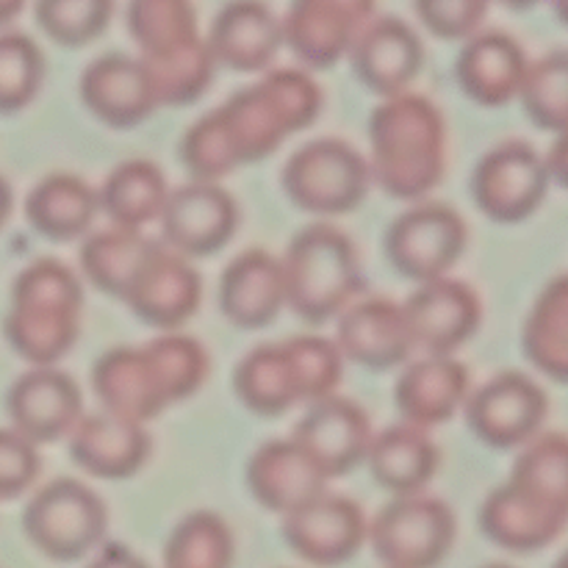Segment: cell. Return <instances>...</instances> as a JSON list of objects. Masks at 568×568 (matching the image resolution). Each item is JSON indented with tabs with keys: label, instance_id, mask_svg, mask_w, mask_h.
I'll return each instance as SVG.
<instances>
[{
	"label": "cell",
	"instance_id": "1",
	"mask_svg": "<svg viewBox=\"0 0 568 568\" xmlns=\"http://www.w3.org/2000/svg\"><path fill=\"white\" fill-rule=\"evenodd\" d=\"M320 111L322 89L308 72L266 70L261 81L233 92L189 128L181 159L194 181L220 183L236 166L266 159L288 136L314 125Z\"/></svg>",
	"mask_w": 568,
	"mask_h": 568
},
{
	"label": "cell",
	"instance_id": "2",
	"mask_svg": "<svg viewBox=\"0 0 568 568\" xmlns=\"http://www.w3.org/2000/svg\"><path fill=\"white\" fill-rule=\"evenodd\" d=\"M209 353L186 333H161L139 347H114L98 358L92 386L105 414L144 425L170 405L194 397L209 377Z\"/></svg>",
	"mask_w": 568,
	"mask_h": 568
},
{
	"label": "cell",
	"instance_id": "3",
	"mask_svg": "<svg viewBox=\"0 0 568 568\" xmlns=\"http://www.w3.org/2000/svg\"><path fill=\"white\" fill-rule=\"evenodd\" d=\"M372 183L394 200L422 203L447 172V122L430 98L416 92L381 100L369 116Z\"/></svg>",
	"mask_w": 568,
	"mask_h": 568
},
{
	"label": "cell",
	"instance_id": "4",
	"mask_svg": "<svg viewBox=\"0 0 568 568\" xmlns=\"http://www.w3.org/2000/svg\"><path fill=\"white\" fill-rule=\"evenodd\" d=\"M83 288L55 258L33 261L11 288L3 333L11 349L33 366H55L81 336Z\"/></svg>",
	"mask_w": 568,
	"mask_h": 568
},
{
	"label": "cell",
	"instance_id": "5",
	"mask_svg": "<svg viewBox=\"0 0 568 568\" xmlns=\"http://www.w3.org/2000/svg\"><path fill=\"white\" fill-rule=\"evenodd\" d=\"M283 261L286 308L308 325L338 320L364 292L358 250L353 239L331 222L303 227Z\"/></svg>",
	"mask_w": 568,
	"mask_h": 568
},
{
	"label": "cell",
	"instance_id": "6",
	"mask_svg": "<svg viewBox=\"0 0 568 568\" xmlns=\"http://www.w3.org/2000/svg\"><path fill=\"white\" fill-rule=\"evenodd\" d=\"M109 510L103 499L72 477H59L39 488L26 505L22 530L50 560L75 564L103 544Z\"/></svg>",
	"mask_w": 568,
	"mask_h": 568
},
{
	"label": "cell",
	"instance_id": "7",
	"mask_svg": "<svg viewBox=\"0 0 568 568\" xmlns=\"http://www.w3.org/2000/svg\"><path fill=\"white\" fill-rule=\"evenodd\" d=\"M283 192L314 216H342L364 203L372 186L369 164L342 139H314L283 166Z\"/></svg>",
	"mask_w": 568,
	"mask_h": 568
},
{
	"label": "cell",
	"instance_id": "8",
	"mask_svg": "<svg viewBox=\"0 0 568 568\" xmlns=\"http://www.w3.org/2000/svg\"><path fill=\"white\" fill-rule=\"evenodd\" d=\"M455 514L427 494L394 497L372 519L366 541L386 568H436L455 544Z\"/></svg>",
	"mask_w": 568,
	"mask_h": 568
},
{
	"label": "cell",
	"instance_id": "9",
	"mask_svg": "<svg viewBox=\"0 0 568 568\" xmlns=\"http://www.w3.org/2000/svg\"><path fill=\"white\" fill-rule=\"evenodd\" d=\"M469 227L453 205L422 200L386 231V255L399 275L416 283L447 277L466 253Z\"/></svg>",
	"mask_w": 568,
	"mask_h": 568
},
{
	"label": "cell",
	"instance_id": "10",
	"mask_svg": "<svg viewBox=\"0 0 568 568\" xmlns=\"http://www.w3.org/2000/svg\"><path fill=\"white\" fill-rule=\"evenodd\" d=\"M549 183L552 181L544 155L530 142L510 139L477 161L471 197L491 222L516 225L541 209Z\"/></svg>",
	"mask_w": 568,
	"mask_h": 568
},
{
	"label": "cell",
	"instance_id": "11",
	"mask_svg": "<svg viewBox=\"0 0 568 568\" xmlns=\"http://www.w3.org/2000/svg\"><path fill=\"white\" fill-rule=\"evenodd\" d=\"M466 422L483 444L494 449H516L541 433L549 414L547 392L521 372H503L469 394Z\"/></svg>",
	"mask_w": 568,
	"mask_h": 568
},
{
	"label": "cell",
	"instance_id": "12",
	"mask_svg": "<svg viewBox=\"0 0 568 568\" xmlns=\"http://www.w3.org/2000/svg\"><path fill=\"white\" fill-rule=\"evenodd\" d=\"M164 247L183 258H205L225 247L239 231V205L220 183L192 181L172 189L161 214Z\"/></svg>",
	"mask_w": 568,
	"mask_h": 568
},
{
	"label": "cell",
	"instance_id": "13",
	"mask_svg": "<svg viewBox=\"0 0 568 568\" xmlns=\"http://www.w3.org/2000/svg\"><path fill=\"white\" fill-rule=\"evenodd\" d=\"M369 521L358 503L342 494H320L283 516V541L311 566L333 568L353 560L366 544Z\"/></svg>",
	"mask_w": 568,
	"mask_h": 568
},
{
	"label": "cell",
	"instance_id": "14",
	"mask_svg": "<svg viewBox=\"0 0 568 568\" xmlns=\"http://www.w3.org/2000/svg\"><path fill=\"white\" fill-rule=\"evenodd\" d=\"M375 6L377 0H292L283 17V44L311 70L338 64L375 17Z\"/></svg>",
	"mask_w": 568,
	"mask_h": 568
},
{
	"label": "cell",
	"instance_id": "15",
	"mask_svg": "<svg viewBox=\"0 0 568 568\" xmlns=\"http://www.w3.org/2000/svg\"><path fill=\"white\" fill-rule=\"evenodd\" d=\"M414 349L425 355H455L477 333L483 320L480 297L464 281L438 277L416 286L403 303Z\"/></svg>",
	"mask_w": 568,
	"mask_h": 568
},
{
	"label": "cell",
	"instance_id": "16",
	"mask_svg": "<svg viewBox=\"0 0 568 568\" xmlns=\"http://www.w3.org/2000/svg\"><path fill=\"white\" fill-rule=\"evenodd\" d=\"M122 303L148 325L175 333L197 314L203 303V277L192 261L159 242Z\"/></svg>",
	"mask_w": 568,
	"mask_h": 568
},
{
	"label": "cell",
	"instance_id": "17",
	"mask_svg": "<svg viewBox=\"0 0 568 568\" xmlns=\"http://www.w3.org/2000/svg\"><path fill=\"white\" fill-rule=\"evenodd\" d=\"M11 430L31 444H53L67 438L83 416L81 388L55 366H33L17 377L6 397Z\"/></svg>",
	"mask_w": 568,
	"mask_h": 568
},
{
	"label": "cell",
	"instance_id": "18",
	"mask_svg": "<svg viewBox=\"0 0 568 568\" xmlns=\"http://www.w3.org/2000/svg\"><path fill=\"white\" fill-rule=\"evenodd\" d=\"M349 61L358 81L386 100L410 92L425 64V44L403 17L375 14L355 39Z\"/></svg>",
	"mask_w": 568,
	"mask_h": 568
},
{
	"label": "cell",
	"instance_id": "19",
	"mask_svg": "<svg viewBox=\"0 0 568 568\" xmlns=\"http://www.w3.org/2000/svg\"><path fill=\"white\" fill-rule=\"evenodd\" d=\"M81 100L100 122L116 131L142 125L161 109L144 61L116 50L89 61L81 72Z\"/></svg>",
	"mask_w": 568,
	"mask_h": 568
},
{
	"label": "cell",
	"instance_id": "20",
	"mask_svg": "<svg viewBox=\"0 0 568 568\" xmlns=\"http://www.w3.org/2000/svg\"><path fill=\"white\" fill-rule=\"evenodd\" d=\"M292 438L333 480L366 464L375 433H372L369 416L358 403L333 394L322 403L308 405Z\"/></svg>",
	"mask_w": 568,
	"mask_h": 568
},
{
	"label": "cell",
	"instance_id": "21",
	"mask_svg": "<svg viewBox=\"0 0 568 568\" xmlns=\"http://www.w3.org/2000/svg\"><path fill=\"white\" fill-rule=\"evenodd\" d=\"M216 67L266 72L283 48V17L264 0H227L205 37Z\"/></svg>",
	"mask_w": 568,
	"mask_h": 568
},
{
	"label": "cell",
	"instance_id": "22",
	"mask_svg": "<svg viewBox=\"0 0 568 568\" xmlns=\"http://www.w3.org/2000/svg\"><path fill=\"white\" fill-rule=\"evenodd\" d=\"M333 342L342 358L377 372L394 369L416 353L403 305L388 297L355 300L338 316V333Z\"/></svg>",
	"mask_w": 568,
	"mask_h": 568
},
{
	"label": "cell",
	"instance_id": "23",
	"mask_svg": "<svg viewBox=\"0 0 568 568\" xmlns=\"http://www.w3.org/2000/svg\"><path fill=\"white\" fill-rule=\"evenodd\" d=\"M331 477L294 438L261 444L247 464L250 494L272 514H292L327 491Z\"/></svg>",
	"mask_w": 568,
	"mask_h": 568
},
{
	"label": "cell",
	"instance_id": "24",
	"mask_svg": "<svg viewBox=\"0 0 568 568\" xmlns=\"http://www.w3.org/2000/svg\"><path fill=\"white\" fill-rule=\"evenodd\" d=\"M471 394V377L455 355H422L405 366L394 386V403L405 425L430 427L453 419Z\"/></svg>",
	"mask_w": 568,
	"mask_h": 568
},
{
	"label": "cell",
	"instance_id": "25",
	"mask_svg": "<svg viewBox=\"0 0 568 568\" xmlns=\"http://www.w3.org/2000/svg\"><path fill=\"white\" fill-rule=\"evenodd\" d=\"M220 308L239 331L272 325L286 308L283 261L258 247L239 253L222 272Z\"/></svg>",
	"mask_w": 568,
	"mask_h": 568
},
{
	"label": "cell",
	"instance_id": "26",
	"mask_svg": "<svg viewBox=\"0 0 568 568\" xmlns=\"http://www.w3.org/2000/svg\"><path fill=\"white\" fill-rule=\"evenodd\" d=\"M527 67L530 59L510 33L477 31L455 59V81L477 105L499 109L519 100Z\"/></svg>",
	"mask_w": 568,
	"mask_h": 568
},
{
	"label": "cell",
	"instance_id": "27",
	"mask_svg": "<svg viewBox=\"0 0 568 568\" xmlns=\"http://www.w3.org/2000/svg\"><path fill=\"white\" fill-rule=\"evenodd\" d=\"M67 438H70V458L87 475L100 477V480L133 477L148 464L150 449H153L144 425L120 419L105 410L81 416Z\"/></svg>",
	"mask_w": 568,
	"mask_h": 568
},
{
	"label": "cell",
	"instance_id": "28",
	"mask_svg": "<svg viewBox=\"0 0 568 568\" xmlns=\"http://www.w3.org/2000/svg\"><path fill=\"white\" fill-rule=\"evenodd\" d=\"M568 514L521 491L514 483L494 488L480 505V530L508 552L530 555L547 549L566 530Z\"/></svg>",
	"mask_w": 568,
	"mask_h": 568
},
{
	"label": "cell",
	"instance_id": "29",
	"mask_svg": "<svg viewBox=\"0 0 568 568\" xmlns=\"http://www.w3.org/2000/svg\"><path fill=\"white\" fill-rule=\"evenodd\" d=\"M438 464L442 453L433 444L430 433L405 422L377 433L366 453L372 480L394 497L425 494L427 483L436 477Z\"/></svg>",
	"mask_w": 568,
	"mask_h": 568
},
{
	"label": "cell",
	"instance_id": "30",
	"mask_svg": "<svg viewBox=\"0 0 568 568\" xmlns=\"http://www.w3.org/2000/svg\"><path fill=\"white\" fill-rule=\"evenodd\" d=\"M233 388L244 408L264 419L286 414L294 405H303V386H300L297 366L286 342L261 344L250 349L233 372Z\"/></svg>",
	"mask_w": 568,
	"mask_h": 568
},
{
	"label": "cell",
	"instance_id": "31",
	"mask_svg": "<svg viewBox=\"0 0 568 568\" xmlns=\"http://www.w3.org/2000/svg\"><path fill=\"white\" fill-rule=\"evenodd\" d=\"M98 214V192L72 172H53L42 178L26 197L28 222L50 242L81 239Z\"/></svg>",
	"mask_w": 568,
	"mask_h": 568
},
{
	"label": "cell",
	"instance_id": "32",
	"mask_svg": "<svg viewBox=\"0 0 568 568\" xmlns=\"http://www.w3.org/2000/svg\"><path fill=\"white\" fill-rule=\"evenodd\" d=\"M170 192L172 189L166 186V178L159 164L148 159H131L109 172L98 200L100 211L109 216L111 225L125 227V231H142L150 222L161 220Z\"/></svg>",
	"mask_w": 568,
	"mask_h": 568
},
{
	"label": "cell",
	"instance_id": "33",
	"mask_svg": "<svg viewBox=\"0 0 568 568\" xmlns=\"http://www.w3.org/2000/svg\"><path fill=\"white\" fill-rule=\"evenodd\" d=\"M155 244L159 242L148 239L142 231H125L114 225L92 233L81 244L83 277L103 294L125 300L128 288L136 281Z\"/></svg>",
	"mask_w": 568,
	"mask_h": 568
},
{
	"label": "cell",
	"instance_id": "34",
	"mask_svg": "<svg viewBox=\"0 0 568 568\" xmlns=\"http://www.w3.org/2000/svg\"><path fill=\"white\" fill-rule=\"evenodd\" d=\"M527 361L549 381L568 383V275L544 286L521 331Z\"/></svg>",
	"mask_w": 568,
	"mask_h": 568
},
{
	"label": "cell",
	"instance_id": "35",
	"mask_svg": "<svg viewBox=\"0 0 568 568\" xmlns=\"http://www.w3.org/2000/svg\"><path fill=\"white\" fill-rule=\"evenodd\" d=\"M153 78L159 105H189L203 98L214 78L216 61L205 37H194L164 53L139 55Z\"/></svg>",
	"mask_w": 568,
	"mask_h": 568
},
{
	"label": "cell",
	"instance_id": "36",
	"mask_svg": "<svg viewBox=\"0 0 568 568\" xmlns=\"http://www.w3.org/2000/svg\"><path fill=\"white\" fill-rule=\"evenodd\" d=\"M508 483L568 514V436L538 433L521 447Z\"/></svg>",
	"mask_w": 568,
	"mask_h": 568
},
{
	"label": "cell",
	"instance_id": "37",
	"mask_svg": "<svg viewBox=\"0 0 568 568\" xmlns=\"http://www.w3.org/2000/svg\"><path fill=\"white\" fill-rule=\"evenodd\" d=\"M233 544L231 527L211 510L189 514L175 525L164 547V568H231Z\"/></svg>",
	"mask_w": 568,
	"mask_h": 568
},
{
	"label": "cell",
	"instance_id": "38",
	"mask_svg": "<svg viewBox=\"0 0 568 568\" xmlns=\"http://www.w3.org/2000/svg\"><path fill=\"white\" fill-rule=\"evenodd\" d=\"M128 31L142 53L153 55L200 37L192 0H128Z\"/></svg>",
	"mask_w": 568,
	"mask_h": 568
},
{
	"label": "cell",
	"instance_id": "39",
	"mask_svg": "<svg viewBox=\"0 0 568 568\" xmlns=\"http://www.w3.org/2000/svg\"><path fill=\"white\" fill-rule=\"evenodd\" d=\"M519 103L532 125L549 133L568 131V50H552L527 67Z\"/></svg>",
	"mask_w": 568,
	"mask_h": 568
},
{
	"label": "cell",
	"instance_id": "40",
	"mask_svg": "<svg viewBox=\"0 0 568 568\" xmlns=\"http://www.w3.org/2000/svg\"><path fill=\"white\" fill-rule=\"evenodd\" d=\"M42 48L22 31H0V114H14L42 89Z\"/></svg>",
	"mask_w": 568,
	"mask_h": 568
},
{
	"label": "cell",
	"instance_id": "41",
	"mask_svg": "<svg viewBox=\"0 0 568 568\" xmlns=\"http://www.w3.org/2000/svg\"><path fill=\"white\" fill-rule=\"evenodd\" d=\"M116 0H37L39 28L64 48H81L109 28Z\"/></svg>",
	"mask_w": 568,
	"mask_h": 568
},
{
	"label": "cell",
	"instance_id": "42",
	"mask_svg": "<svg viewBox=\"0 0 568 568\" xmlns=\"http://www.w3.org/2000/svg\"><path fill=\"white\" fill-rule=\"evenodd\" d=\"M491 0H414L422 26L442 39H469L480 31Z\"/></svg>",
	"mask_w": 568,
	"mask_h": 568
},
{
	"label": "cell",
	"instance_id": "43",
	"mask_svg": "<svg viewBox=\"0 0 568 568\" xmlns=\"http://www.w3.org/2000/svg\"><path fill=\"white\" fill-rule=\"evenodd\" d=\"M42 460L37 444L0 427V499H14L37 483Z\"/></svg>",
	"mask_w": 568,
	"mask_h": 568
},
{
	"label": "cell",
	"instance_id": "44",
	"mask_svg": "<svg viewBox=\"0 0 568 568\" xmlns=\"http://www.w3.org/2000/svg\"><path fill=\"white\" fill-rule=\"evenodd\" d=\"M87 568H150L139 558L133 549L122 547V544H105L100 547V552L89 560Z\"/></svg>",
	"mask_w": 568,
	"mask_h": 568
},
{
	"label": "cell",
	"instance_id": "45",
	"mask_svg": "<svg viewBox=\"0 0 568 568\" xmlns=\"http://www.w3.org/2000/svg\"><path fill=\"white\" fill-rule=\"evenodd\" d=\"M547 161V172H549V181H555L558 186H564L568 192V131L558 133L549 148V153L544 155Z\"/></svg>",
	"mask_w": 568,
	"mask_h": 568
},
{
	"label": "cell",
	"instance_id": "46",
	"mask_svg": "<svg viewBox=\"0 0 568 568\" xmlns=\"http://www.w3.org/2000/svg\"><path fill=\"white\" fill-rule=\"evenodd\" d=\"M11 205H14V200H11V186L6 183V178H0V231H3V225L9 222Z\"/></svg>",
	"mask_w": 568,
	"mask_h": 568
},
{
	"label": "cell",
	"instance_id": "47",
	"mask_svg": "<svg viewBox=\"0 0 568 568\" xmlns=\"http://www.w3.org/2000/svg\"><path fill=\"white\" fill-rule=\"evenodd\" d=\"M22 6H26V0H0V26L14 20L22 11Z\"/></svg>",
	"mask_w": 568,
	"mask_h": 568
},
{
	"label": "cell",
	"instance_id": "48",
	"mask_svg": "<svg viewBox=\"0 0 568 568\" xmlns=\"http://www.w3.org/2000/svg\"><path fill=\"white\" fill-rule=\"evenodd\" d=\"M549 3H552L555 17H558L564 26H568V0H549Z\"/></svg>",
	"mask_w": 568,
	"mask_h": 568
},
{
	"label": "cell",
	"instance_id": "49",
	"mask_svg": "<svg viewBox=\"0 0 568 568\" xmlns=\"http://www.w3.org/2000/svg\"><path fill=\"white\" fill-rule=\"evenodd\" d=\"M503 3L514 6V9H530V6L541 3V0H503Z\"/></svg>",
	"mask_w": 568,
	"mask_h": 568
},
{
	"label": "cell",
	"instance_id": "50",
	"mask_svg": "<svg viewBox=\"0 0 568 568\" xmlns=\"http://www.w3.org/2000/svg\"><path fill=\"white\" fill-rule=\"evenodd\" d=\"M552 568H568V549H566L564 555H560V558H558V564H555Z\"/></svg>",
	"mask_w": 568,
	"mask_h": 568
},
{
	"label": "cell",
	"instance_id": "51",
	"mask_svg": "<svg viewBox=\"0 0 568 568\" xmlns=\"http://www.w3.org/2000/svg\"><path fill=\"white\" fill-rule=\"evenodd\" d=\"M483 568H514V566H505V564H491V566H483Z\"/></svg>",
	"mask_w": 568,
	"mask_h": 568
}]
</instances>
